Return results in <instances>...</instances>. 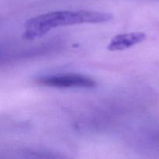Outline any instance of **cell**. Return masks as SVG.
<instances>
[{"mask_svg": "<svg viewBox=\"0 0 159 159\" xmlns=\"http://www.w3.org/2000/svg\"><path fill=\"white\" fill-rule=\"evenodd\" d=\"M146 39V34L142 32H132L116 35L110 40L107 49L110 51H124L138 43H141Z\"/></svg>", "mask_w": 159, "mask_h": 159, "instance_id": "cell-3", "label": "cell"}, {"mask_svg": "<svg viewBox=\"0 0 159 159\" xmlns=\"http://www.w3.org/2000/svg\"><path fill=\"white\" fill-rule=\"evenodd\" d=\"M113 15L95 11H54L37 16L27 20L25 24L23 38L34 40L59 26L82 23H99L110 21Z\"/></svg>", "mask_w": 159, "mask_h": 159, "instance_id": "cell-1", "label": "cell"}, {"mask_svg": "<svg viewBox=\"0 0 159 159\" xmlns=\"http://www.w3.org/2000/svg\"><path fill=\"white\" fill-rule=\"evenodd\" d=\"M37 82L41 85L54 88H93L96 81L79 74H62L39 78Z\"/></svg>", "mask_w": 159, "mask_h": 159, "instance_id": "cell-2", "label": "cell"}]
</instances>
